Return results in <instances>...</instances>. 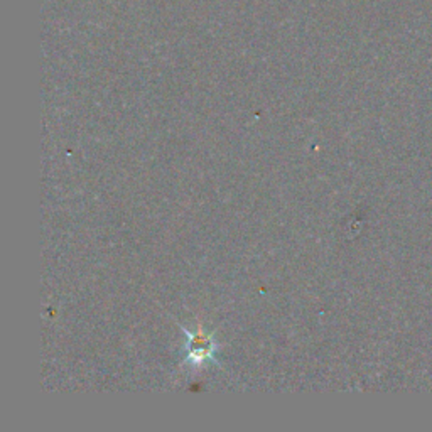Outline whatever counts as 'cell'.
<instances>
[{
	"label": "cell",
	"mask_w": 432,
	"mask_h": 432,
	"mask_svg": "<svg viewBox=\"0 0 432 432\" xmlns=\"http://www.w3.org/2000/svg\"><path fill=\"white\" fill-rule=\"evenodd\" d=\"M189 336V358L193 361H203L206 358H209L213 355V349H215V345H213L211 338L205 336L203 333L198 334H188Z\"/></svg>",
	"instance_id": "cell-1"
}]
</instances>
